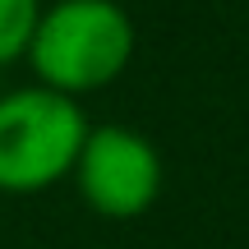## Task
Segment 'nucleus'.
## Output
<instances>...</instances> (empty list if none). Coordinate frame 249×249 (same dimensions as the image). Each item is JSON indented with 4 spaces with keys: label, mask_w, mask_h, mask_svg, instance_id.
<instances>
[{
    "label": "nucleus",
    "mask_w": 249,
    "mask_h": 249,
    "mask_svg": "<svg viewBox=\"0 0 249 249\" xmlns=\"http://www.w3.org/2000/svg\"><path fill=\"white\" fill-rule=\"evenodd\" d=\"M139 28L120 0H42L23 65L33 83L83 102L134 65Z\"/></svg>",
    "instance_id": "1"
},
{
    "label": "nucleus",
    "mask_w": 249,
    "mask_h": 249,
    "mask_svg": "<svg viewBox=\"0 0 249 249\" xmlns=\"http://www.w3.org/2000/svg\"><path fill=\"white\" fill-rule=\"evenodd\" d=\"M92 120L83 102L42 83L0 92V194H46L70 180Z\"/></svg>",
    "instance_id": "2"
},
{
    "label": "nucleus",
    "mask_w": 249,
    "mask_h": 249,
    "mask_svg": "<svg viewBox=\"0 0 249 249\" xmlns=\"http://www.w3.org/2000/svg\"><path fill=\"white\" fill-rule=\"evenodd\" d=\"M37 14H42V0H0V70L23 65Z\"/></svg>",
    "instance_id": "4"
},
{
    "label": "nucleus",
    "mask_w": 249,
    "mask_h": 249,
    "mask_svg": "<svg viewBox=\"0 0 249 249\" xmlns=\"http://www.w3.org/2000/svg\"><path fill=\"white\" fill-rule=\"evenodd\" d=\"M70 180L88 213L107 222H134L161 198L166 166L157 143L134 124H92Z\"/></svg>",
    "instance_id": "3"
}]
</instances>
